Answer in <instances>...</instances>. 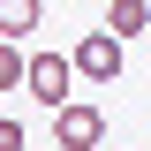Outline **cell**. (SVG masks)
Instances as JSON below:
<instances>
[{"instance_id":"cell-1","label":"cell","mask_w":151,"mask_h":151,"mask_svg":"<svg viewBox=\"0 0 151 151\" xmlns=\"http://www.w3.org/2000/svg\"><path fill=\"white\" fill-rule=\"evenodd\" d=\"M23 91L38 98V106H68V91H76V68H68V53H23Z\"/></svg>"},{"instance_id":"cell-2","label":"cell","mask_w":151,"mask_h":151,"mask_svg":"<svg viewBox=\"0 0 151 151\" xmlns=\"http://www.w3.org/2000/svg\"><path fill=\"white\" fill-rule=\"evenodd\" d=\"M98 136H106V113L83 106V98H68L53 113V151H98Z\"/></svg>"},{"instance_id":"cell-3","label":"cell","mask_w":151,"mask_h":151,"mask_svg":"<svg viewBox=\"0 0 151 151\" xmlns=\"http://www.w3.org/2000/svg\"><path fill=\"white\" fill-rule=\"evenodd\" d=\"M68 68L83 76V83H113V76H121V45H113L106 30H91V38L68 53Z\"/></svg>"},{"instance_id":"cell-4","label":"cell","mask_w":151,"mask_h":151,"mask_svg":"<svg viewBox=\"0 0 151 151\" xmlns=\"http://www.w3.org/2000/svg\"><path fill=\"white\" fill-rule=\"evenodd\" d=\"M38 23H45V8H38V0H0V45H15V38H30Z\"/></svg>"},{"instance_id":"cell-5","label":"cell","mask_w":151,"mask_h":151,"mask_svg":"<svg viewBox=\"0 0 151 151\" xmlns=\"http://www.w3.org/2000/svg\"><path fill=\"white\" fill-rule=\"evenodd\" d=\"M136 30H151V8H144V0H113V8H106V38L121 45V38H136Z\"/></svg>"},{"instance_id":"cell-6","label":"cell","mask_w":151,"mask_h":151,"mask_svg":"<svg viewBox=\"0 0 151 151\" xmlns=\"http://www.w3.org/2000/svg\"><path fill=\"white\" fill-rule=\"evenodd\" d=\"M0 91H23V53L15 45H0Z\"/></svg>"},{"instance_id":"cell-7","label":"cell","mask_w":151,"mask_h":151,"mask_svg":"<svg viewBox=\"0 0 151 151\" xmlns=\"http://www.w3.org/2000/svg\"><path fill=\"white\" fill-rule=\"evenodd\" d=\"M0 151H23V121H8V113H0Z\"/></svg>"}]
</instances>
